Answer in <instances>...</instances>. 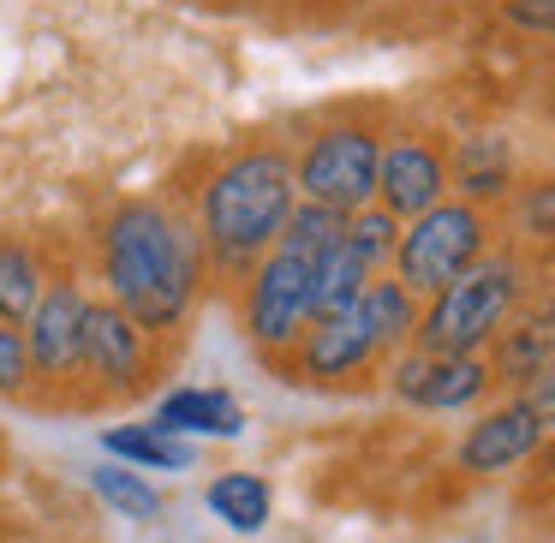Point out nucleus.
Listing matches in <instances>:
<instances>
[{"mask_svg":"<svg viewBox=\"0 0 555 543\" xmlns=\"http://www.w3.org/2000/svg\"><path fill=\"white\" fill-rule=\"evenodd\" d=\"M90 490H96V502L108 507V514H120V519H138V526H156L162 519V490L144 478V471L120 466V460L90 466Z\"/></svg>","mask_w":555,"mask_h":543,"instance_id":"obj_19","label":"nucleus"},{"mask_svg":"<svg viewBox=\"0 0 555 543\" xmlns=\"http://www.w3.org/2000/svg\"><path fill=\"white\" fill-rule=\"evenodd\" d=\"M0 460H7V442H0Z\"/></svg>","mask_w":555,"mask_h":543,"instance_id":"obj_28","label":"nucleus"},{"mask_svg":"<svg viewBox=\"0 0 555 543\" xmlns=\"http://www.w3.org/2000/svg\"><path fill=\"white\" fill-rule=\"evenodd\" d=\"M204 502H209V514L221 519V526H233V531H263L269 526V507H275V495H269V483L257 478V471H221L216 483L204 490Z\"/></svg>","mask_w":555,"mask_h":543,"instance_id":"obj_18","label":"nucleus"},{"mask_svg":"<svg viewBox=\"0 0 555 543\" xmlns=\"http://www.w3.org/2000/svg\"><path fill=\"white\" fill-rule=\"evenodd\" d=\"M442 197H448V150L430 132H395L383 144V168H376V204L406 228Z\"/></svg>","mask_w":555,"mask_h":543,"instance_id":"obj_10","label":"nucleus"},{"mask_svg":"<svg viewBox=\"0 0 555 543\" xmlns=\"http://www.w3.org/2000/svg\"><path fill=\"white\" fill-rule=\"evenodd\" d=\"M448 185H460L466 192V204H490V197H502L507 185H514V161H507V144L502 138H466L460 144V156L448 161Z\"/></svg>","mask_w":555,"mask_h":543,"instance_id":"obj_17","label":"nucleus"},{"mask_svg":"<svg viewBox=\"0 0 555 543\" xmlns=\"http://www.w3.org/2000/svg\"><path fill=\"white\" fill-rule=\"evenodd\" d=\"M383 120L371 114H335L323 120L293 156V185L305 204H323L335 216H359L376 204V168H383Z\"/></svg>","mask_w":555,"mask_h":543,"instance_id":"obj_4","label":"nucleus"},{"mask_svg":"<svg viewBox=\"0 0 555 543\" xmlns=\"http://www.w3.org/2000/svg\"><path fill=\"white\" fill-rule=\"evenodd\" d=\"M162 376L156 335L138 328L114 299L85 305V383L90 400H132Z\"/></svg>","mask_w":555,"mask_h":543,"instance_id":"obj_8","label":"nucleus"},{"mask_svg":"<svg viewBox=\"0 0 555 543\" xmlns=\"http://www.w3.org/2000/svg\"><path fill=\"white\" fill-rule=\"evenodd\" d=\"M371 281H376L371 269H364L347 245H335V251L317 263V281H311V323H317V316L359 311V299H364V287H371Z\"/></svg>","mask_w":555,"mask_h":543,"instance_id":"obj_21","label":"nucleus"},{"mask_svg":"<svg viewBox=\"0 0 555 543\" xmlns=\"http://www.w3.org/2000/svg\"><path fill=\"white\" fill-rule=\"evenodd\" d=\"M340 245H347L352 257H359L371 275H383V269H395V245H400V221L388 216L383 204H364L359 216H347V233H340Z\"/></svg>","mask_w":555,"mask_h":543,"instance_id":"obj_22","label":"nucleus"},{"mask_svg":"<svg viewBox=\"0 0 555 543\" xmlns=\"http://www.w3.org/2000/svg\"><path fill=\"white\" fill-rule=\"evenodd\" d=\"M478 257H490V216L466 197H442L418 221L400 228L395 245V281L412 299H436L448 281H460Z\"/></svg>","mask_w":555,"mask_h":543,"instance_id":"obj_5","label":"nucleus"},{"mask_svg":"<svg viewBox=\"0 0 555 543\" xmlns=\"http://www.w3.org/2000/svg\"><path fill=\"white\" fill-rule=\"evenodd\" d=\"M42 287H49V263L30 240H0V323L25 328L37 311Z\"/></svg>","mask_w":555,"mask_h":543,"instance_id":"obj_14","label":"nucleus"},{"mask_svg":"<svg viewBox=\"0 0 555 543\" xmlns=\"http://www.w3.org/2000/svg\"><path fill=\"white\" fill-rule=\"evenodd\" d=\"M85 305L90 293L78 287L73 269L49 275L30 323L18 328L30 352V400L37 406H73V395H90L85 383Z\"/></svg>","mask_w":555,"mask_h":543,"instance_id":"obj_6","label":"nucleus"},{"mask_svg":"<svg viewBox=\"0 0 555 543\" xmlns=\"http://www.w3.org/2000/svg\"><path fill=\"white\" fill-rule=\"evenodd\" d=\"M102 448H108V460H120L132 471H185L192 466V442L156 430V424H114V430H102Z\"/></svg>","mask_w":555,"mask_h":543,"instance_id":"obj_15","label":"nucleus"},{"mask_svg":"<svg viewBox=\"0 0 555 543\" xmlns=\"http://www.w3.org/2000/svg\"><path fill=\"white\" fill-rule=\"evenodd\" d=\"M555 359V316L550 311H526V316H507L502 335L490 340V383L507 388H531V376Z\"/></svg>","mask_w":555,"mask_h":543,"instance_id":"obj_12","label":"nucleus"},{"mask_svg":"<svg viewBox=\"0 0 555 543\" xmlns=\"http://www.w3.org/2000/svg\"><path fill=\"white\" fill-rule=\"evenodd\" d=\"M0 400H30V352L25 335L0 323Z\"/></svg>","mask_w":555,"mask_h":543,"instance_id":"obj_25","label":"nucleus"},{"mask_svg":"<svg viewBox=\"0 0 555 543\" xmlns=\"http://www.w3.org/2000/svg\"><path fill=\"white\" fill-rule=\"evenodd\" d=\"M96 275L108 287L102 299H114L138 328L156 340L180 335L209 275L197 221L162 197H120L96 221Z\"/></svg>","mask_w":555,"mask_h":543,"instance_id":"obj_1","label":"nucleus"},{"mask_svg":"<svg viewBox=\"0 0 555 543\" xmlns=\"http://www.w3.org/2000/svg\"><path fill=\"white\" fill-rule=\"evenodd\" d=\"M519 293H526L519 257H507V251L478 257L460 281H448L436 299H424L412 347L430 352V359H478L502 335L507 316L519 311Z\"/></svg>","mask_w":555,"mask_h":543,"instance_id":"obj_3","label":"nucleus"},{"mask_svg":"<svg viewBox=\"0 0 555 543\" xmlns=\"http://www.w3.org/2000/svg\"><path fill=\"white\" fill-rule=\"evenodd\" d=\"M299 204L293 156L281 144H245L197 185V240H204L209 275L233 281L251 275L287 233Z\"/></svg>","mask_w":555,"mask_h":543,"instance_id":"obj_2","label":"nucleus"},{"mask_svg":"<svg viewBox=\"0 0 555 543\" xmlns=\"http://www.w3.org/2000/svg\"><path fill=\"white\" fill-rule=\"evenodd\" d=\"M519 400H526V406H531V412H538V424H543V436H555V359H550V364H543V371H538V376H531V388H526V395H519Z\"/></svg>","mask_w":555,"mask_h":543,"instance_id":"obj_27","label":"nucleus"},{"mask_svg":"<svg viewBox=\"0 0 555 543\" xmlns=\"http://www.w3.org/2000/svg\"><path fill=\"white\" fill-rule=\"evenodd\" d=\"M418 311L424 305L412 299L395 275H376L371 287H364V299H359V316L371 323V335H376L383 352H406L412 347V335H418Z\"/></svg>","mask_w":555,"mask_h":543,"instance_id":"obj_16","label":"nucleus"},{"mask_svg":"<svg viewBox=\"0 0 555 543\" xmlns=\"http://www.w3.org/2000/svg\"><path fill=\"white\" fill-rule=\"evenodd\" d=\"M156 430L168 436H240L245 430V406L228 395V388H173V395H162L156 406Z\"/></svg>","mask_w":555,"mask_h":543,"instance_id":"obj_13","label":"nucleus"},{"mask_svg":"<svg viewBox=\"0 0 555 543\" xmlns=\"http://www.w3.org/2000/svg\"><path fill=\"white\" fill-rule=\"evenodd\" d=\"M543 448V424L526 400H507V406L483 412L466 436H460V466L478 471V478H495V471H514L519 460H531Z\"/></svg>","mask_w":555,"mask_h":543,"instance_id":"obj_11","label":"nucleus"},{"mask_svg":"<svg viewBox=\"0 0 555 543\" xmlns=\"http://www.w3.org/2000/svg\"><path fill=\"white\" fill-rule=\"evenodd\" d=\"M502 18L526 37H555V0H502Z\"/></svg>","mask_w":555,"mask_h":543,"instance_id":"obj_26","label":"nucleus"},{"mask_svg":"<svg viewBox=\"0 0 555 543\" xmlns=\"http://www.w3.org/2000/svg\"><path fill=\"white\" fill-rule=\"evenodd\" d=\"M483 388H490V364H483V359H430V371H424L418 400H412V406L460 412V406H472Z\"/></svg>","mask_w":555,"mask_h":543,"instance_id":"obj_20","label":"nucleus"},{"mask_svg":"<svg viewBox=\"0 0 555 543\" xmlns=\"http://www.w3.org/2000/svg\"><path fill=\"white\" fill-rule=\"evenodd\" d=\"M340 233H347V216H335V209H323V204H293V216H287V233H281V245H293V251H305L311 263H323L328 251L340 245Z\"/></svg>","mask_w":555,"mask_h":543,"instance_id":"obj_23","label":"nucleus"},{"mask_svg":"<svg viewBox=\"0 0 555 543\" xmlns=\"http://www.w3.org/2000/svg\"><path fill=\"white\" fill-rule=\"evenodd\" d=\"M281 359H287L293 383L328 388V383H347V376H371L388 352L376 347L371 323H364L359 311H340V316H317V323L293 340V352H281Z\"/></svg>","mask_w":555,"mask_h":543,"instance_id":"obj_9","label":"nucleus"},{"mask_svg":"<svg viewBox=\"0 0 555 543\" xmlns=\"http://www.w3.org/2000/svg\"><path fill=\"white\" fill-rule=\"evenodd\" d=\"M514 221L526 240H555V180H531L514 197Z\"/></svg>","mask_w":555,"mask_h":543,"instance_id":"obj_24","label":"nucleus"},{"mask_svg":"<svg viewBox=\"0 0 555 543\" xmlns=\"http://www.w3.org/2000/svg\"><path fill=\"white\" fill-rule=\"evenodd\" d=\"M311 281H317V263L293 245H275L263 263L245 275L240 287V323H245V340L269 359L293 352V340L311 328Z\"/></svg>","mask_w":555,"mask_h":543,"instance_id":"obj_7","label":"nucleus"}]
</instances>
